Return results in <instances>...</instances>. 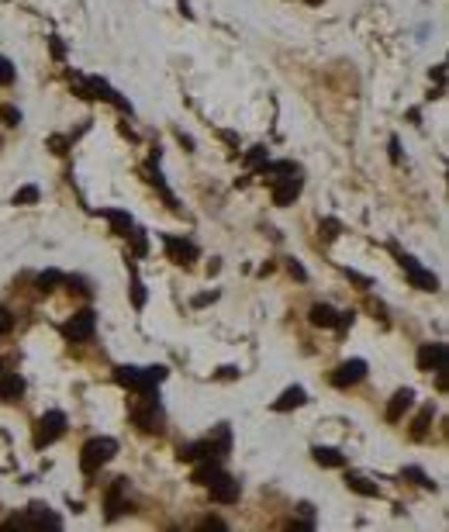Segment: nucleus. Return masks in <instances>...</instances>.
Returning <instances> with one entry per match:
<instances>
[{
	"label": "nucleus",
	"mask_w": 449,
	"mask_h": 532,
	"mask_svg": "<svg viewBox=\"0 0 449 532\" xmlns=\"http://www.w3.org/2000/svg\"><path fill=\"white\" fill-rule=\"evenodd\" d=\"M114 453H118V443H114V439H107V436L90 439V443L84 446V453H80V467H84V474H97L104 463H111Z\"/></svg>",
	"instance_id": "f257e3e1"
},
{
	"label": "nucleus",
	"mask_w": 449,
	"mask_h": 532,
	"mask_svg": "<svg viewBox=\"0 0 449 532\" xmlns=\"http://www.w3.org/2000/svg\"><path fill=\"white\" fill-rule=\"evenodd\" d=\"M66 432V415L63 412H49L38 418V432H35V446H49L56 443L59 436Z\"/></svg>",
	"instance_id": "f03ea898"
},
{
	"label": "nucleus",
	"mask_w": 449,
	"mask_h": 532,
	"mask_svg": "<svg viewBox=\"0 0 449 532\" xmlns=\"http://www.w3.org/2000/svg\"><path fill=\"white\" fill-rule=\"evenodd\" d=\"M93 329H97V315H93L90 308H84V311H77V315L63 325V336L73 339V343H84V339L93 336Z\"/></svg>",
	"instance_id": "7ed1b4c3"
},
{
	"label": "nucleus",
	"mask_w": 449,
	"mask_h": 532,
	"mask_svg": "<svg viewBox=\"0 0 449 532\" xmlns=\"http://www.w3.org/2000/svg\"><path fill=\"white\" fill-rule=\"evenodd\" d=\"M142 398H145V401H142V405H135L132 418H135V425H139V429L152 432V429H159V425H156V422H159V405H156L152 391H149V394H142Z\"/></svg>",
	"instance_id": "20e7f679"
},
{
	"label": "nucleus",
	"mask_w": 449,
	"mask_h": 532,
	"mask_svg": "<svg viewBox=\"0 0 449 532\" xmlns=\"http://www.w3.org/2000/svg\"><path fill=\"white\" fill-rule=\"evenodd\" d=\"M207 491H211V501H218V505H232V501H239V494H242L239 480L228 477V474H221L214 484H207Z\"/></svg>",
	"instance_id": "39448f33"
},
{
	"label": "nucleus",
	"mask_w": 449,
	"mask_h": 532,
	"mask_svg": "<svg viewBox=\"0 0 449 532\" xmlns=\"http://www.w3.org/2000/svg\"><path fill=\"white\" fill-rule=\"evenodd\" d=\"M114 380H118L121 387L139 391V394H149V391H152V384H149L145 370H139V366H118V370H114Z\"/></svg>",
	"instance_id": "423d86ee"
},
{
	"label": "nucleus",
	"mask_w": 449,
	"mask_h": 532,
	"mask_svg": "<svg viewBox=\"0 0 449 532\" xmlns=\"http://www.w3.org/2000/svg\"><path fill=\"white\" fill-rule=\"evenodd\" d=\"M363 377H366V363H363V359H346V363L336 366L332 384H336V387H349V384H359Z\"/></svg>",
	"instance_id": "0eeeda50"
},
{
	"label": "nucleus",
	"mask_w": 449,
	"mask_h": 532,
	"mask_svg": "<svg viewBox=\"0 0 449 532\" xmlns=\"http://www.w3.org/2000/svg\"><path fill=\"white\" fill-rule=\"evenodd\" d=\"M401 266H404V273H408V280L418 287V290H436L439 287V280H436V273H429V269H422L418 260H411V256H401Z\"/></svg>",
	"instance_id": "6e6552de"
},
{
	"label": "nucleus",
	"mask_w": 449,
	"mask_h": 532,
	"mask_svg": "<svg viewBox=\"0 0 449 532\" xmlns=\"http://www.w3.org/2000/svg\"><path fill=\"white\" fill-rule=\"evenodd\" d=\"M446 366V346L443 343H429L418 350V370H443Z\"/></svg>",
	"instance_id": "1a4fd4ad"
},
{
	"label": "nucleus",
	"mask_w": 449,
	"mask_h": 532,
	"mask_svg": "<svg viewBox=\"0 0 449 532\" xmlns=\"http://www.w3.org/2000/svg\"><path fill=\"white\" fill-rule=\"evenodd\" d=\"M163 242H166V256H170L173 263H180V266L194 263V256H197L194 242H187V239H177V235H166Z\"/></svg>",
	"instance_id": "9d476101"
},
{
	"label": "nucleus",
	"mask_w": 449,
	"mask_h": 532,
	"mask_svg": "<svg viewBox=\"0 0 449 532\" xmlns=\"http://www.w3.org/2000/svg\"><path fill=\"white\" fill-rule=\"evenodd\" d=\"M297 194H301V177H283L276 180V187H273V204H280V208H287V204H294L297 201Z\"/></svg>",
	"instance_id": "9b49d317"
},
{
	"label": "nucleus",
	"mask_w": 449,
	"mask_h": 532,
	"mask_svg": "<svg viewBox=\"0 0 449 532\" xmlns=\"http://www.w3.org/2000/svg\"><path fill=\"white\" fill-rule=\"evenodd\" d=\"M221 474H225V470H221V463H218V460H211V456H204V460L194 467V484L207 487V484H214Z\"/></svg>",
	"instance_id": "f8f14e48"
},
{
	"label": "nucleus",
	"mask_w": 449,
	"mask_h": 532,
	"mask_svg": "<svg viewBox=\"0 0 449 532\" xmlns=\"http://www.w3.org/2000/svg\"><path fill=\"white\" fill-rule=\"evenodd\" d=\"M411 401H415V391H411V387H401V391L391 398V405H387V422H397V418L411 408Z\"/></svg>",
	"instance_id": "ddd939ff"
},
{
	"label": "nucleus",
	"mask_w": 449,
	"mask_h": 532,
	"mask_svg": "<svg viewBox=\"0 0 449 532\" xmlns=\"http://www.w3.org/2000/svg\"><path fill=\"white\" fill-rule=\"evenodd\" d=\"M24 394V380L17 373H3L0 370V401H17Z\"/></svg>",
	"instance_id": "4468645a"
},
{
	"label": "nucleus",
	"mask_w": 449,
	"mask_h": 532,
	"mask_svg": "<svg viewBox=\"0 0 449 532\" xmlns=\"http://www.w3.org/2000/svg\"><path fill=\"white\" fill-rule=\"evenodd\" d=\"M308 318H311V325H315V329H336V322H339V311H336L332 304H315Z\"/></svg>",
	"instance_id": "2eb2a0df"
},
{
	"label": "nucleus",
	"mask_w": 449,
	"mask_h": 532,
	"mask_svg": "<svg viewBox=\"0 0 449 532\" xmlns=\"http://www.w3.org/2000/svg\"><path fill=\"white\" fill-rule=\"evenodd\" d=\"M304 401H308L304 387H287V391L273 401V412H290V408H301Z\"/></svg>",
	"instance_id": "dca6fc26"
},
{
	"label": "nucleus",
	"mask_w": 449,
	"mask_h": 532,
	"mask_svg": "<svg viewBox=\"0 0 449 532\" xmlns=\"http://www.w3.org/2000/svg\"><path fill=\"white\" fill-rule=\"evenodd\" d=\"M121 512H125V480L118 477L114 487L107 491V519H118Z\"/></svg>",
	"instance_id": "f3484780"
},
{
	"label": "nucleus",
	"mask_w": 449,
	"mask_h": 532,
	"mask_svg": "<svg viewBox=\"0 0 449 532\" xmlns=\"http://www.w3.org/2000/svg\"><path fill=\"white\" fill-rule=\"evenodd\" d=\"M311 453H315V463H318V467H332V470H336V467L346 463V456H342L339 449H329V446H315Z\"/></svg>",
	"instance_id": "a211bd4d"
},
{
	"label": "nucleus",
	"mask_w": 449,
	"mask_h": 532,
	"mask_svg": "<svg viewBox=\"0 0 449 532\" xmlns=\"http://www.w3.org/2000/svg\"><path fill=\"white\" fill-rule=\"evenodd\" d=\"M346 484H349V491H356V494H363V498H377V494H380V487H377L373 480L359 477V474H349V477H346Z\"/></svg>",
	"instance_id": "6ab92c4d"
},
{
	"label": "nucleus",
	"mask_w": 449,
	"mask_h": 532,
	"mask_svg": "<svg viewBox=\"0 0 449 532\" xmlns=\"http://www.w3.org/2000/svg\"><path fill=\"white\" fill-rule=\"evenodd\" d=\"M104 218L111 221V232H114V235H128V232H132L128 211H104Z\"/></svg>",
	"instance_id": "aec40b11"
},
{
	"label": "nucleus",
	"mask_w": 449,
	"mask_h": 532,
	"mask_svg": "<svg viewBox=\"0 0 449 532\" xmlns=\"http://www.w3.org/2000/svg\"><path fill=\"white\" fill-rule=\"evenodd\" d=\"M211 453H214V449H211V443L204 439V443L183 446V449H180V460H190V463H194V460H204V456H211Z\"/></svg>",
	"instance_id": "412c9836"
},
{
	"label": "nucleus",
	"mask_w": 449,
	"mask_h": 532,
	"mask_svg": "<svg viewBox=\"0 0 449 532\" xmlns=\"http://www.w3.org/2000/svg\"><path fill=\"white\" fill-rule=\"evenodd\" d=\"M429 422H432V405H425V408L418 412V418H415V425H411V436H415V439H422V436H425V429H429Z\"/></svg>",
	"instance_id": "4be33fe9"
},
{
	"label": "nucleus",
	"mask_w": 449,
	"mask_h": 532,
	"mask_svg": "<svg viewBox=\"0 0 449 532\" xmlns=\"http://www.w3.org/2000/svg\"><path fill=\"white\" fill-rule=\"evenodd\" d=\"M59 280H63V273H59V269H45V273L38 276V290H42V294H49V290H56V283H59Z\"/></svg>",
	"instance_id": "5701e85b"
},
{
	"label": "nucleus",
	"mask_w": 449,
	"mask_h": 532,
	"mask_svg": "<svg viewBox=\"0 0 449 532\" xmlns=\"http://www.w3.org/2000/svg\"><path fill=\"white\" fill-rule=\"evenodd\" d=\"M0 121H3L7 128H17V125H21V111H17L14 104H0Z\"/></svg>",
	"instance_id": "b1692460"
},
{
	"label": "nucleus",
	"mask_w": 449,
	"mask_h": 532,
	"mask_svg": "<svg viewBox=\"0 0 449 532\" xmlns=\"http://www.w3.org/2000/svg\"><path fill=\"white\" fill-rule=\"evenodd\" d=\"M267 159H269V156H267V149H263V146H253V149L246 152V166H249V170H260Z\"/></svg>",
	"instance_id": "393cba45"
},
{
	"label": "nucleus",
	"mask_w": 449,
	"mask_h": 532,
	"mask_svg": "<svg viewBox=\"0 0 449 532\" xmlns=\"http://www.w3.org/2000/svg\"><path fill=\"white\" fill-rule=\"evenodd\" d=\"M128 239H132V249H135V256H145V249H149V246H145V232L132 225V232H128Z\"/></svg>",
	"instance_id": "a878e982"
},
{
	"label": "nucleus",
	"mask_w": 449,
	"mask_h": 532,
	"mask_svg": "<svg viewBox=\"0 0 449 532\" xmlns=\"http://www.w3.org/2000/svg\"><path fill=\"white\" fill-rule=\"evenodd\" d=\"M38 201V187H21L14 194V204H35Z\"/></svg>",
	"instance_id": "bb28decb"
},
{
	"label": "nucleus",
	"mask_w": 449,
	"mask_h": 532,
	"mask_svg": "<svg viewBox=\"0 0 449 532\" xmlns=\"http://www.w3.org/2000/svg\"><path fill=\"white\" fill-rule=\"evenodd\" d=\"M49 149H52L56 156H66V152H70V139H63V135H52V139H49Z\"/></svg>",
	"instance_id": "cd10ccee"
},
{
	"label": "nucleus",
	"mask_w": 449,
	"mask_h": 532,
	"mask_svg": "<svg viewBox=\"0 0 449 532\" xmlns=\"http://www.w3.org/2000/svg\"><path fill=\"white\" fill-rule=\"evenodd\" d=\"M318 232H322L325 239H339V221H336V218H325V221L318 225Z\"/></svg>",
	"instance_id": "c85d7f7f"
},
{
	"label": "nucleus",
	"mask_w": 449,
	"mask_h": 532,
	"mask_svg": "<svg viewBox=\"0 0 449 532\" xmlns=\"http://www.w3.org/2000/svg\"><path fill=\"white\" fill-rule=\"evenodd\" d=\"M132 301H135V308L145 304V287H142V280H132Z\"/></svg>",
	"instance_id": "c756f323"
},
{
	"label": "nucleus",
	"mask_w": 449,
	"mask_h": 532,
	"mask_svg": "<svg viewBox=\"0 0 449 532\" xmlns=\"http://www.w3.org/2000/svg\"><path fill=\"white\" fill-rule=\"evenodd\" d=\"M404 474H408V477H415V480H418V484H422V487H432V491H436V480H429V477H425V474H422V470H418V467H408V470H404Z\"/></svg>",
	"instance_id": "7c9ffc66"
},
{
	"label": "nucleus",
	"mask_w": 449,
	"mask_h": 532,
	"mask_svg": "<svg viewBox=\"0 0 449 532\" xmlns=\"http://www.w3.org/2000/svg\"><path fill=\"white\" fill-rule=\"evenodd\" d=\"M0 84H3V87H7V84H14V66H10L3 56H0Z\"/></svg>",
	"instance_id": "2f4dec72"
},
{
	"label": "nucleus",
	"mask_w": 449,
	"mask_h": 532,
	"mask_svg": "<svg viewBox=\"0 0 449 532\" xmlns=\"http://www.w3.org/2000/svg\"><path fill=\"white\" fill-rule=\"evenodd\" d=\"M287 269H290V276H297V280H308V273H304V266L297 263V260H287Z\"/></svg>",
	"instance_id": "473e14b6"
},
{
	"label": "nucleus",
	"mask_w": 449,
	"mask_h": 532,
	"mask_svg": "<svg viewBox=\"0 0 449 532\" xmlns=\"http://www.w3.org/2000/svg\"><path fill=\"white\" fill-rule=\"evenodd\" d=\"M49 45H52V56H56V59H63V56H66V49H63V42H59L56 35L49 38Z\"/></svg>",
	"instance_id": "72a5a7b5"
},
{
	"label": "nucleus",
	"mask_w": 449,
	"mask_h": 532,
	"mask_svg": "<svg viewBox=\"0 0 449 532\" xmlns=\"http://www.w3.org/2000/svg\"><path fill=\"white\" fill-rule=\"evenodd\" d=\"M200 526H204V529H228V526H225L221 519H204Z\"/></svg>",
	"instance_id": "f704fd0d"
},
{
	"label": "nucleus",
	"mask_w": 449,
	"mask_h": 532,
	"mask_svg": "<svg viewBox=\"0 0 449 532\" xmlns=\"http://www.w3.org/2000/svg\"><path fill=\"white\" fill-rule=\"evenodd\" d=\"M10 329V315H7V308H0V336Z\"/></svg>",
	"instance_id": "c9c22d12"
},
{
	"label": "nucleus",
	"mask_w": 449,
	"mask_h": 532,
	"mask_svg": "<svg viewBox=\"0 0 449 532\" xmlns=\"http://www.w3.org/2000/svg\"><path fill=\"white\" fill-rule=\"evenodd\" d=\"M214 297H218V294H197V297H194V304H197V308H204V304H207V301H214Z\"/></svg>",
	"instance_id": "e433bc0d"
},
{
	"label": "nucleus",
	"mask_w": 449,
	"mask_h": 532,
	"mask_svg": "<svg viewBox=\"0 0 449 532\" xmlns=\"http://www.w3.org/2000/svg\"><path fill=\"white\" fill-rule=\"evenodd\" d=\"M432 77H436V84H443V80H446V66H436Z\"/></svg>",
	"instance_id": "4c0bfd02"
},
{
	"label": "nucleus",
	"mask_w": 449,
	"mask_h": 532,
	"mask_svg": "<svg viewBox=\"0 0 449 532\" xmlns=\"http://www.w3.org/2000/svg\"><path fill=\"white\" fill-rule=\"evenodd\" d=\"M308 3H322V0H308Z\"/></svg>",
	"instance_id": "58836bf2"
}]
</instances>
